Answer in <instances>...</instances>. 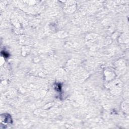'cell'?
<instances>
[{
    "label": "cell",
    "mask_w": 129,
    "mask_h": 129,
    "mask_svg": "<svg viewBox=\"0 0 129 129\" xmlns=\"http://www.w3.org/2000/svg\"><path fill=\"white\" fill-rule=\"evenodd\" d=\"M1 115V122L4 124H11L12 123V119L9 114H4Z\"/></svg>",
    "instance_id": "obj_1"
}]
</instances>
